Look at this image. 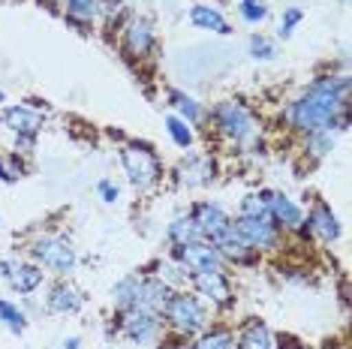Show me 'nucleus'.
<instances>
[{
	"instance_id": "f257e3e1",
	"label": "nucleus",
	"mask_w": 352,
	"mask_h": 349,
	"mask_svg": "<svg viewBox=\"0 0 352 349\" xmlns=\"http://www.w3.org/2000/svg\"><path fill=\"white\" fill-rule=\"evenodd\" d=\"M346 93L349 78H319L304 97H298L289 106V121L298 133H316V130H346Z\"/></svg>"
},
{
	"instance_id": "f03ea898",
	"label": "nucleus",
	"mask_w": 352,
	"mask_h": 349,
	"mask_svg": "<svg viewBox=\"0 0 352 349\" xmlns=\"http://www.w3.org/2000/svg\"><path fill=\"white\" fill-rule=\"evenodd\" d=\"M214 121H217V130L223 136H229L232 142H241V145L253 142L256 133H259L253 112L244 106V102H235V100L220 102V106L214 109Z\"/></svg>"
},
{
	"instance_id": "7ed1b4c3",
	"label": "nucleus",
	"mask_w": 352,
	"mask_h": 349,
	"mask_svg": "<svg viewBox=\"0 0 352 349\" xmlns=\"http://www.w3.org/2000/svg\"><path fill=\"white\" fill-rule=\"evenodd\" d=\"M30 256L36 259V265L49 268L54 274H69L76 268V250L67 238L58 235H43L30 244Z\"/></svg>"
},
{
	"instance_id": "20e7f679",
	"label": "nucleus",
	"mask_w": 352,
	"mask_h": 349,
	"mask_svg": "<svg viewBox=\"0 0 352 349\" xmlns=\"http://www.w3.org/2000/svg\"><path fill=\"white\" fill-rule=\"evenodd\" d=\"M163 316L169 319L172 328L181 331V335H199V331L208 325L205 307L199 304V298H193V295H172Z\"/></svg>"
},
{
	"instance_id": "39448f33",
	"label": "nucleus",
	"mask_w": 352,
	"mask_h": 349,
	"mask_svg": "<svg viewBox=\"0 0 352 349\" xmlns=\"http://www.w3.org/2000/svg\"><path fill=\"white\" fill-rule=\"evenodd\" d=\"M121 163H124L126 174H130L133 187L148 190L151 184H157V178H160V160L154 157V150H148V148H142V145H126L121 150Z\"/></svg>"
},
{
	"instance_id": "423d86ee",
	"label": "nucleus",
	"mask_w": 352,
	"mask_h": 349,
	"mask_svg": "<svg viewBox=\"0 0 352 349\" xmlns=\"http://www.w3.org/2000/svg\"><path fill=\"white\" fill-rule=\"evenodd\" d=\"M175 262H181L190 274H202V271H223L226 259L220 256L211 241H193L175 247Z\"/></svg>"
},
{
	"instance_id": "0eeeda50",
	"label": "nucleus",
	"mask_w": 352,
	"mask_h": 349,
	"mask_svg": "<svg viewBox=\"0 0 352 349\" xmlns=\"http://www.w3.org/2000/svg\"><path fill=\"white\" fill-rule=\"evenodd\" d=\"M232 226L253 250H274L280 244V226L271 217H241L238 214V220Z\"/></svg>"
},
{
	"instance_id": "6e6552de",
	"label": "nucleus",
	"mask_w": 352,
	"mask_h": 349,
	"mask_svg": "<svg viewBox=\"0 0 352 349\" xmlns=\"http://www.w3.org/2000/svg\"><path fill=\"white\" fill-rule=\"evenodd\" d=\"M121 331L133 344H154L160 337V313L126 307V311H121Z\"/></svg>"
},
{
	"instance_id": "1a4fd4ad",
	"label": "nucleus",
	"mask_w": 352,
	"mask_h": 349,
	"mask_svg": "<svg viewBox=\"0 0 352 349\" xmlns=\"http://www.w3.org/2000/svg\"><path fill=\"white\" fill-rule=\"evenodd\" d=\"M0 274L10 286L19 292V295H28L43 286V268L34 265V262H19V259H6L0 262Z\"/></svg>"
},
{
	"instance_id": "9d476101",
	"label": "nucleus",
	"mask_w": 352,
	"mask_h": 349,
	"mask_svg": "<svg viewBox=\"0 0 352 349\" xmlns=\"http://www.w3.org/2000/svg\"><path fill=\"white\" fill-rule=\"evenodd\" d=\"M169 298H172V289L166 286L160 277H139L133 307H142V311H151V313H163Z\"/></svg>"
},
{
	"instance_id": "9b49d317",
	"label": "nucleus",
	"mask_w": 352,
	"mask_h": 349,
	"mask_svg": "<svg viewBox=\"0 0 352 349\" xmlns=\"http://www.w3.org/2000/svg\"><path fill=\"white\" fill-rule=\"evenodd\" d=\"M190 283L196 286L199 295H205L211 304L217 307H229L232 304V286L229 280L223 277V271H202V274H190Z\"/></svg>"
},
{
	"instance_id": "f8f14e48",
	"label": "nucleus",
	"mask_w": 352,
	"mask_h": 349,
	"mask_svg": "<svg viewBox=\"0 0 352 349\" xmlns=\"http://www.w3.org/2000/svg\"><path fill=\"white\" fill-rule=\"evenodd\" d=\"M190 217H193V223L199 226V232H202L205 241H214L220 232H226V229L232 226L229 214L223 211L220 205H214V202H199Z\"/></svg>"
},
{
	"instance_id": "ddd939ff",
	"label": "nucleus",
	"mask_w": 352,
	"mask_h": 349,
	"mask_svg": "<svg viewBox=\"0 0 352 349\" xmlns=\"http://www.w3.org/2000/svg\"><path fill=\"white\" fill-rule=\"evenodd\" d=\"M154 49V27H151L148 19H130L124 25V52L133 54V58H145V54Z\"/></svg>"
},
{
	"instance_id": "4468645a",
	"label": "nucleus",
	"mask_w": 352,
	"mask_h": 349,
	"mask_svg": "<svg viewBox=\"0 0 352 349\" xmlns=\"http://www.w3.org/2000/svg\"><path fill=\"white\" fill-rule=\"evenodd\" d=\"M3 121H6V126L19 136V142H30V136L43 126V117H39V112H34L30 106H10L3 112Z\"/></svg>"
},
{
	"instance_id": "2eb2a0df",
	"label": "nucleus",
	"mask_w": 352,
	"mask_h": 349,
	"mask_svg": "<svg viewBox=\"0 0 352 349\" xmlns=\"http://www.w3.org/2000/svg\"><path fill=\"white\" fill-rule=\"evenodd\" d=\"M307 229L319 238V241H325V244L338 241V235H340L338 217H334L331 208H328L325 202H316L314 208H310V214H307Z\"/></svg>"
},
{
	"instance_id": "dca6fc26",
	"label": "nucleus",
	"mask_w": 352,
	"mask_h": 349,
	"mask_svg": "<svg viewBox=\"0 0 352 349\" xmlns=\"http://www.w3.org/2000/svg\"><path fill=\"white\" fill-rule=\"evenodd\" d=\"M268 214H271V220H274L277 226H283V229H301L304 226L301 208L283 193H271L268 196Z\"/></svg>"
},
{
	"instance_id": "f3484780",
	"label": "nucleus",
	"mask_w": 352,
	"mask_h": 349,
	"mask_svg": "<svg viewBox=\"0 0 352 349\" xmlns=\"http://www.w3.org/2000/svg\"><path fill=\"white\" fill-rule=\"evenodd\" d=\"M211 244L217 247L220 256H223V259H229V262H247V259H250L253 253H256V250L250 247V244H247L244 238L235 232V226H229L226 232H220Z\"/></svg>"
},
{
	"instance_id": "a211bd4d",
	"label": "nucleus",
	"mask_w": 352,
	"mask_h": 349,
	"mask_svg": "<svg viewBox=\"0 0 352 349\" xmlns=\"http://www.w3.org/2000/svg\"><path fill=\"white\" fill-rule=\"evenodd\" d=\"M178 181L184 187H205L214 181V163L208 157H190L178 166Z\"/></svg>"
},
{
	"instance_id": "6ab92c4d",
	"label": "nucleus",
	"mask_w": 352,
	"mask_h": 349,
	"mask_svg": "<svg viewBox=\"0 0 352 349\" xmlns=\"http://www.w3.org/2000/svg\"><path fill=\"white\" fill-rule=\"evenodd\" d=\"M82 292H78L76 286H69V283H58V286L52 289L49 295V307L54 313H76L78 307H82Z\"/></svg>"
},
{
	"instance_id": "aec40b11",
	"label": "nucleus",
	"mask_w": 352,
	"mask_h": 349,
	"mask_svg": "<svg viewBox=\"0 0 352 349\" xmlns=\"http://www.w3.org/2000/svg\"><path fill=\"white\" fill-rule=\"evenodd\" d=\"M190 21H193L196 27H202V30H214V34H229V21L223 19V15L214 10V6H208V3H196L193 10H190Z\"/></svg>"
},
{
	"instance_id": "412c9836",
	"label": "nucleus",
	"mask_w": 352,
	"mask_h": 349,
	"mask_svg": "<svg viewBox=\"0 0 352 349\" xmlns=\"http://www.w3.org/2000/svg\"><path fill=\"white\" fill-rule=\"evenodd\" d=\"M238 349H274V337L262 322H250L238 337Z\"/></svg>"
},
{
	"instance_id": "4be33fe9",
	"label": "nucleus",
	"mask_w": 352,
	"mask_h": 349,
	"mask_svg": "<svg viewBox=\"0 0 352 349\" xmlns=\"http://www.w3.org/2000/svg\"><path fill=\"white\" fill-rule=\"evenodd\" d=\"M69 21L76 25H91L100 19V0H63Z\"/></svg>"
},
{
	"instance_id": "5701e85b",
	"label": "nucleus",
	"mask_w": 352,
	"mask_h": 349,
	"mask_svg": "<svg viewBox=\"0 0 352 349\" xmlns=\"http://www.w3.org/2000/svg\"><path fill=\"white\" fill-rule=\"evenodd\" d=\"M169 241L175 247H181V244H193V241H205L202 232H199V226L193 223V217H178L175 223L169 226Z\"/></svg>"
},
{
	"instance_id": "b1692460",
	"label": "nucleus",
	"mask_w": 352,
	"mask_h": 349,
	"mask_svg": "<svg viewBox=\"0 0 352 349\" xmlns=\"http://www.w3.org/2000/svg\"><path fill=\"white\" fill-rule=\"evenodd\" d=\"M166 130H169V136H172V142L178 148H190V145H193V133H190V126H187L184 117L169 115V117H166Z\"/></svg>"
},
{
	"instance_id": "393cba45",
	"label": "nucleus",
	"mask_w": 352,
	"mask_h": 349,
	"mask_svg": "<svg viewBox=\"0 0 352 349\" xmlns=\"http://www.w3.org/2000/svg\"><path fill=\"white\" fill-rule=\"evenodd\" d=\"M169 100H172V106L178 109L181 115H184V121L196 124L199 117H202V109H199V102H196L193 97H187V93H181V91H172V93H169Z\"/></svg>"
},
{
	"instance_id": "a878e982",
	"label": "nucleus",
	"mask_w": 352,
	"mask_h": 349,
	"mask_svg": "<svg viewBox=\"0 0 352 349\" xmlns=\"http://www.w3.org/2000/svg\"><path fill=\"white\" fill-rule=\"evenodd\" d=\"M268 196L271 193H247L241 199V217H271Z\"/></svg>"
},
{
	"instance_id": "bb28decb",
	"label": "nucleus",
	"mask_w": 352,
	"mask_h": 349,
	"mask_svg": "<svg viewBox=\"0 0 352 349\" xmlns=\"http://www.w3.org/2000/svg\"><path fill=\"white\" fill-rule=\"evenodd\" d=\"M135 286H139V277H124V280L118 283L115 289H111V295H115V304H118V311H126V307H133Z\"/></svg>"
},
{
	"instance_id": "cd10ccee",
	"label": "nucleus",
	"mask_w": 352,
	"mask_h": 349,
	"mask_svg": "<svg viewBox=\"0 0 352 349\" xmlns=\"http://www.w3.org/2000/svg\"><path fill=\"white\" fill-rule=\"evenodd\" d=\"M0 322H3L10 331H15V335H19V331H25V325H28L25 313H21L12 301H0Z\"/></svg>"
},
{
	"instance_id": "c85d7f7f",
	"label": "nucleus",
	"mask_w": 352,
	"mask_h": 349,
	"mask_svg": "<svg viewBox=\"0 0 352 349\" xmlns=\"http://www.w3.org/2000/svg\"><path fill=\"white\" fill-rule=\"evenodd\" d=\"M160 280L166 283V286H181V283H187L190 280V271L181 265V262H163L160 265Z\"/></svg>"
},
{
	"instance_id": "c756f323",
	"label": "nucleus",
	"mask_w": 352,
	"mask_h": 349,
	"mask_svg": "<svg viewBox=\"0 0 352 349\" xmlns=\"http://www.w3.org/2000/svg\"><path fill=\"white\" fill-rule=\"evenodd\" d=\"M193 349H235V337L229 331H211V335L199 337Z\"/></svg>"
},
{
	"instance_id": "7c9ffc66",
	"label": "nucleus",
	"mask_w": 352,
	"mask_h": 349,
	"mask_svg": "<svg viewBox=\"0 0 352 349\" xmlns=\"http://www.w3.org/2000/svg\"><path fill=\"white\" fill-rule=\"evenodd\" d=\"M307 148L314 150V157H325L334 148V133L331 130H316L307 133Z\"/></svg>"
},
{
	"instance_id": "2f4dec72",
	"label": "nucleus",
	"mask_w": 352,
	"mask_h": 349,
	"mask_svg": "<svg viewBox=\"0 0 352 349\" xmlns=\"http://www.w3.org/2000/svg\"><path fill=\"white\" fill-rule=\"evenodd\" d=\"M238 12H241V19L247 21V25H259V21H265V15H268L262 0H241Z\"/></svg>"
},
{
	"instance_id": "473e14b6",
	"label": "nucleus",
	"mask_w": 352,
	"mask_h": 349,
	"mask_svg": "<svg viewBox=\"0 0 352 349\" xmlns=\"http://www.w3.org/2000/svg\"><path fill=\"white\" fill-rule=\"evenodd\" d=\"M250 54L253 58H259V60H271L274 58V45H271L265 36H253L250 39Z\"/></svg>"
},
{
	"instance_id": "72a5a7b5",
	"label": "nucleus",
	"mask_w": 352,
	"mask_h": 349,
	"mask_svg": "<svg viewBox=\"0 0 352 349\" xmlns=\"http://www.w3.org/2000/svg\"><path fill=\"white\" fill-rule=\"evenodd\" d=\"M298 21H301V10L298 6H289V10L283 12V21H280V36H289Z\"/></svg>"
},
{
	"instance_id": "f704fd0d",
	"label": "nucleus",
	"mask_w": 352,
	"mask_h": 349,
	"mask_svg": "<svg viewBox=\"0 0 352 349\" xmlns=\"http://www.w3.org/2000/svg\"><path fill=\"white\" fill-rule=\"evenodd\" d=\"M0 178H3V181L21 178V166L15 163V160H6V157H0Z\"/></svg>"
},
{
	"instance_id": "c9c22d12",
	"label": "nucleus",
	"mask_w": 352,
	"mask_h": 349,
	"mask_svg": "<svg viewBox=\"0 0 352 349\" xmlns=\"http://www.w3.org/2000/svg\"><path fill=\"white\" fill-rule=\"evenodd\" d=\"M100 12L106 15V19H118L121 15V0H100Z\"/></svg>"
},
{
	"instance_id": "e433bc0d",
	"label": "nucleus",
	"mask_w": 352,
	"mask_h": 349,
	"mask_svg": "<svg viewBox=\"0 0 352 349\" xmlns=\"http://www.w3.org/2000/svg\"><path fill=\"white\" fill-rule=\"evenodd\" d=\"M100 196L106 202H118V184H111V181H100Z\"/></svg>"
},
{
	"instance_id": "4c0bfd02",
	"label": "nucleus",
	"mask_w": 352,
	"mask_h": 349,
	"mask_svg": "<svg viewBox=\"0 0 352 349\" xmlns=\"http://www.w3.org/2000/svg\"><path fill=\"white\" fill-rule=\"evenodd\" d=\"M63 349H82V344H78V337H69L67 344H63Z\"/></svg>"
},
{
	"instance_id": "58836bf2",
	"label": "nucleus",
	"mask_w": 352,
	"mask_h": 349,
	"mask_svg": "<svg viewBox=\"0 0 352 349\" xmlns=\"http://www.w3.org/2000/svg\"><path fill=\"white\" fill-rule=\"evenodd\" d=\"M0 102H3V91H0Z\"/></svg>"
},
{
	"instance_id": "ea45409f",
	"label": "nucleus",
	"mask_w": 352,
	"mask_h": 349,
	"mask_svg": "<svg viewBox=\"0 0 352 349\" xmlns=\"http://www.w3.org/2000/svg\"><path fill=\"white\" fill-rule=\"evenodd\" d=\"M52 3H63V0H52Z\"/></svg>"
}]
</instances>
